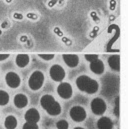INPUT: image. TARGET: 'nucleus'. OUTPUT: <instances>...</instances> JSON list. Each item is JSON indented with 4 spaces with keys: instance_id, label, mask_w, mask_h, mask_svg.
I'll use <instances>...</instances> for the list:
<instances>
[{
    "instance_id": "f257e3e1",
    "label": "nucleus",
    "mask_w": 128,
    "mask_h": 129,
    "mask_svg": "<svg viewBox=\"0 0 128 129\" xmlns=\"http://www.w3.org/2000/svg\"><path fill=\"white\" fill-rule=\"evenodd\" d=\"M76 86L80 91L88 93V94L96 93L98 91V88H99L98 82L94 79L90 78L87 75L79 76L76 79Z\"/></svg>"
},
{
    "instance_id": "f03ea898",
    "label": "nucleus",
    "mask_w": 128,
    "mask_h": 129,
    "mask_svg": "<svg viewBox=\"0 0 128 129\" xmlns=\"http://www.w3.org/2000/svg\"><path fill=\"white\" fill-rule=\"evenodd\" d=\"M40 104L42 108L51 116H56L61 113V106L60 104L55 100V98L52 95L45 94L41 97Z\"/></svg>"
},
{
    "instance_id": "7ed1b4c3",
    "label": "nucleus",
    "mask_w": 128,
    "mask_h": 129,
    "mask_svg": "<svg viewBox=\"0 0 128 129\" xmlns=\"http://www.w3.org/2000/svg\"><path fill=\"white\" fill-rule=\"evenodd\" d=\"M43 83H44V74L41 71L39 70L34 71L30 75L28 80V85L31 90H34V91L39 90L43 86Z\"/></svg>"
},
{
    "instance_id": "20e7f679",
    "label": "nucleus",
    "mask_w": 128,
    "mask_h": 129,
    "mask_svg": "<svg viewBox=\"0 0 128 129\" xmlns=\"http://www.w3.org/2000/svg\"><path fill=\"white\" fill-rule=\"evenodd\" d=\"M91 110L92 112L95 114V115H102L105 113L106 109H107V105H106V102L102 99V98H94L92 101H91Z\"/></svg>"
},
{
    "instance_id": "39448f33",
    "label": "nucleus",
    "mask_w": 128,
    "mask_h": 129,
    "mask_svg": "<svg viewBox=\"0 0 128 129\" xmlns=\"http://www.w3.org/2000/svg\"><path fill=\"white\" fill-rule=\"evenodd\" d=\"M49 74H50L51 79L56 82H61L65 78V70L62 66L58 64H54L51 66L49 70Z\"/></svg>"
},
{
    "instance_id": "423d86ee",
    "label": "nucleus",
    "mask_w": 128,
    "mask_h": 129,
    "mask_svg": "<svg viewBox=\"0 0 128 129\" xmlns=\"http://www.w3.org/2000/svg\"><path fill=\"white\" fill-rule=\"evenodd\" d=\"M70 117L75 122H82L86 119V111L81 106H74L70 109Z\"/></svg>"
},
{
    "instance_id": "0eeeda50",
    "label": "nucleus",
    "mask_w": 128,
    "mask_h": 129,
    "mask_svg": "<svg viewBox=\"0 0 128 129\" xmlns=\"http://www.w3.org/2000/svg\"><path fill=\"white\" fill-rule=\"evenodd\" d=\"M57 93L58 95L63 99H69L72 96V87L67 82H61L57 87Z\"/></svg>"
},
{
    "instance_id": "6e6552de",
    "label": "nucleus",
    "mask_w": 128,
    "mask_h": 129,
    "mask_svg": "<svg viewBox=\"0 0 128 129\" xmlns=\"http://www.w3.org/2000/svg\"><path fill=\"white\" fill-rule=\"evenodd\" d=\"M5 81H6V84L10 88H17V87H19V85L21 83V80H20V77L18 76V74L15 72H12V71L8 72L5 75Z\"/></svg>"
},
{
    "instance_id": "1a4fd4ad",
    "label": "nucleus",
    "mask_w": 128,
    "mask_h": 129,
    "mask_svg": "<svg viewBox=\"0 0 128 129\" xmlns=\"http://www.w3.org/2000/svg\"><path fill=\"white\" fill-rule=\"evenodd\" d=\"M24 118H25L27 123H36L37 124V122L40 120V114H39L37 109L30 108L29 110L26 111Z\"/></svg>"
},
{
    "instance_id": "9d476101",
    "label": "nucleus",
    "mask_w": 128,
    "mask_h": 129,
    "mask_svg": "<svg viewBox=\"0 0 128 129\" xmlns=\"http://www.w3.org/2000/svg\"><path fill=\"white\" fill-rule=\"evenodd\" d=\"M65 64L70 68L76 67L79 63V57L76 54H63L62 55Z\"/></svg>"
},
{
    "instance_id": "9b49d317",
    "label": "nucleus",
    "mask_w": 128,
    "mask_h": 129,
    "mask_svg": "<svg viewBox=\"0 0 128 129\" xmlns=\"http://www.w3.org/2000/svg\"><path fill=\"white\" fill-rule=\"evenodd\" d=\"M90 70H91L93 73L98 74V75L102 74V73L104 72V70H105L103 61H101V60L98 58V59H96L94 61L90 62Z\"/></svg>"
},
{
    "instance_id": "f8f14e48",
    "label": "nucleus",
    "mask_w": 128,
    "mask_h": 129,
    "mask_svg": "<svg viewBox=\"0 0 128 129\" xmlns=\"http://www.w3.org/2000/svg\"><path fill=\"white\" fill-rule=\"evenodd\" d=\"M13 102H14V105L17 108H24L28 104V98L26 95L20 93V94H17V95L14 96Z\"/></svg>"
},
{
    "instance_id": "ddd939ff",
    "label": "nucleus",
    "mask_w": 128,
    "mask_h": 129,
    "mask_svg": "<svg viewBox=\"0 0 128 129\" xmlns=\"http://www.w3.org/2000/svg\"><path fill=\"white\" fill-rule=\"evenodd\" d=\"M97 127L98 129H113V123L110 118L103 116L97 121Z\"/></svg>"
},
{
    "instance_id": "4468645a",
    "label": "nucleus",
    "mask_w": 128,
    "mask_h": 129,
    "mask_svg": "<svg viewBox=\"0 0 128 129\" xmlns=\"http://www.w3.org/2000/svg\"><path fill=\"white\" fill-rule=\"evenodd\" d=\"M29 61H30V58H29V55L27 54H18L15 58V63L20 68L26 67L29 63Z\"/></svg>"
},
{
    "instance_id": "2eb2a0df",
    "label": "nucleus",
    "mask_w": 128,
    "mask_h": 129,
    "mask_svg": "<svg viewBox=\"0 0 128 129\" xmlns=\"http://www.w3.org/2000/svg\"><path fill=\"white\" fill-rule=\"evenodd\" d=\"M108 65L114 71L120 70V56L119 55H111L108 58Z\"/></svg>"
},
{
    "instance_id": "dca6fc26",
    "label": "nucleus",
    "mask_w": 128,
    "mask_h": 129,
    "mask_svg": "<svg viewBox=\"0 0 128 129\" xmlns=\"http://www.w3.org/2000/svg\"><path fill=\"white\" fill-rule=\"evenodd\" d=\"M4 126L6 129H15L17 127V119L13 115H9L5 118Z\"/></svg>"
},
{
    "instance_id": "f3484780",
    "label": "nucleus",
    "mask_w": 128,
    "mask_h": 129,
    "mask_svg": "<svg viewBox=\"0 0 128 129\" xmlns=\"http://www.w3.org/2000/svg\"><path fill=\"white\" fill-rule=\"evenodd\" d=\"M9 102V95L6 91L0 90V105L4 106Z\"/></svg>"
},
{
    "instance_id": "a211bd4d",
    "label": "nucleus",
    "mask_w": 128,
    "mask_h": 129,
    "mask_svg": "<svg viewBox=\"0 0 128 129\" xmlns=\"http://www.w3.org/2000/svg\"><path fill=\"white\" fill-rule=\"evenodd\" d=\"M68 126L69 125H68V122L66 120H60L56 124L57 129H68Z\"/></svg>"
},
{
    "instance_id": "6ab92c4d",
    "label": "nucleus",
    "mask_w": 128,
    "mask_h": 129,
    "mask_svg": "<svg viewBox=\"0 0 128 129\" xmlns=\"http://www.w3.org/2000/svg\"><path fill=\"white\" fill-rule=\"evenodd\" d=\"M38 56L45 61H49V60H52L54 58V54H39Z\"/></svg>"
},
{
    "instance_id": "aec40b11",
    "label": "nucleus",
    "mask_w": 128,
    "mask_h": 129,
    "mask_svg": "<svg viewBox=\"0 0 128 129\" xmlns=\"http://www.w3.org/2000/svg\"><path fill=\"white\" fill-rule=\"evenodd\" d=\"M85 59L87 60V61H89V62H92V61H94L96 59H98V55L97 54H86L85 56Z\"/></svg>"
},
{
    "instance_id": "412c9836",
    "label": "nucleus",
    "mask_w": 128,
    "mask_h": 129,
    "mask_svg": "<svg viewBox=\"0 0 128 129\" xmlns=\"http://www.w3.org/2000/svg\"><path fill=\"white\" fill-rule=\"evenodd\" d=\"M114 114H115V116H116V117H119V97H116V99H115Z\"/></svg>"
},
{
    "instance_id": "4be33fe9",
    "label": "nucleus",
    "mask_w": 128,
    "mask_h": 129,
    "mask_svg": "<svg viewBox=\"0 0 128 129\" xmlns=\"http://www.w3.org/2000/svg\"><path fill=\"white\" fill-rule=\"evenodd\" d=\"M22 129H39V128H38V125L36 123H27L26 122L23 125Z\"/></svg>"
},
{
    "instance_id": "5701e85b",
    "label": "nucleus",
    "mask_w": 128,
    "mask_h": 129,
    "mask_svg": "<svg viewBox=\"0 0 128 129\" xmlns=\"http://www.w3.org/2000/svg\"><path fill=\"white\" fill-rule=\"evenodd\" d=\"M116 4H117L116 0H110V1H109V9H110L111 11L115 10V8H116Z\"/></svg>"
},
{
    "instance_id": "b1692460",
    "label": "nucleus",
    "mask_w": 128,
    "mask_h": 129,
    "mask_svg": "<svg viewBox=\"0 0 128 129\" xmlns=\"http://www.w3.org/2000/svg\"><path fill=\"white\" fill-rule=\"evenodd\" d=\"M56 3H58V0H50L49 2H47V6L51 8V7H53Z\"/></svg>"
},
{
    "instance_id": "393cba45",
    "label": "nucleus",
    "mask_w": 128,
    "mask_h": 129,
    "mask_svg": "<svg viewBox=\"0 0 128 129\" xmlns=\"http://www.w3.org/2000/svg\"><path fill=\"white\" fill-rule=\"evenodd\" d=\"M27 18L32 19V20H36V19L38 18V16H37L36 14H34V13H28V14H27Z\"/></svg>"
},
{
    "instance_id": "a878e982",
    "label": "nucleus",
    "mask_w": 128,
    "mask_h": 129,
    "mask_svg": "<svg viewBox=\"0 0 128 129\" xmlns=\"http://www.w3.org/2000/svg\"><path fill=\"white\" fill-rule=\"evenodd\" d=\"M90 15H91V17L93 18V20L95 21V22H99V18H98V16H97V14H96L94 11H92L91 13H90Z\"/></svg>"
},
{
    "instance_id": "bb28decb",
    "label": "nucleus",
    "mask_w": 128,
    "mask_h": 129,
    "mask_svg": "<svg viewBox=\"0 0 128 129\" xmlns=\"http://www.w3.org/2000/svg\"><path fill=\"white\" fill-rule=\"evenodd\" d=\"M13 17H14L15 19H17V20H21V19L23 18V15H22L21 13H14V14H13Z\"/></svg>"
},
{
    "instance_id": "cd10ccee",
    "label": "nucleus",
    "mask_w": 128,
    "mask_h": 129,
    "mask_svg": "<svg viewBox=\"0 0 128 129\" xmlns=\"http://www.w3.org/2000/svg\"><path fill=\"white\" fill-rule=\"evenodd\" d=\"M54 33H55V34H57L58 36H61V37H63V33L61 32V30H60L58 27H55V28H54Z\"/></svg>"
},
{
    "instance_id": "c85d7f7f",
    "label": "nucleus",
    "mask_w": 128,
    "mask_h": 129,
    "mask_svg": "<svg viewBox=\"0 0 128 129\" xmlns=\"http://www.w3.org/2000/svg\"><path fill=\"white\" fill-rule=\"evenodd\" d=\"M98 29H99V28L96 26L95 28L93 29V31L90 33V37H92V38H93V37H95L96 35H97V32H98Z\"/></svg>"
},
{
    "instance_id": "c756f323",
    "label": "nucleus",
    "mask_w": 128,
    "mask_h": 129,
    "mask_svg": "<svg viewBox=\"0 0 128 129\" xmlns=\"http://www.w3.org/2000/svg\"><path fill=\"white\" fill-rule=\"evenodd\" d=\"M62 41H63L66 45H71V43H72V42H71L68 38H66V37H62Z\"/></svg>"
},
{
    "instance_id": "7c9ffc66",
    "label": "nucleus",
    "mask_w": 128,
    "mask_h": 129,
    "mask_svg": "<svg viewBox=\"0 0 128 129\" xmlns=\"http://www.w3.org/2000/svg\"><path fill=\"white\" fill-rule=\"evenodd\" d=\"M9 57V54H0V61H3Z\"/></svg>"
},
{
    "instance_id": "2f4dec72",
    "label": "nucleus",
    "mask_w": 128,
    "mask_h": 129,
    "mask_svg": "<svg viewBox=\"0 0 128 129\" xmlns=\"http://www.w3.org/2000/svg\"><path fill=\"white\" fill-rule=\"evenodd\" d=\"M20 41L21 42H27V37L26 36H21L20 37Z\"/></svg>"
},
{
    "instance_id": "473e14b6",
    "label": "nucleus",
    "mask_w": 128,
    "mask_h": 129,
    "mask_svg": "<svg viewBox=\"0 0 128 129\" xmlns=\"http://www.w3.org/2000/svg\"><path fill=\"white\" fill-rule=\"evenodd\" d=\"M7 26H8V23H7V22H3V23H2V25H1V27H2V28H6Z\"/></svg>"
},
{
    "instance_id": "72a5a7b5",
    "label": "nucleus",
    "mask_w": 128,
    "mask_h": 129,
    "mask_svg": "<svg viewBox=\"0 0 128 129\" xmlns=\"http://www.w3.org/2000/svg\"><path fill=\"white\" fill-rule=\"evenodd\" d=\"M63 1L64 0H58V3H59V4H62V3H63Z\"/></svg>"
},
{
    "instance_id": "f704fd0d",
    "label": "nucleus",
    "mask_w": 128,
    "mask_h": 129,
    "mask_svg": "<svg viewBox=\"0 0 128 129\" xmlns=\"http://www.w3.org/2000/svg\"><path fill=\"white\" fill-rule=\"evenodd\" d=\"M6 2L9 4V3H11V2H12V0H6Z\"/></svg>"
},
{
    "instance_id": "c9c22d12",
    "label": "nucleus",
    "mask_w": 128,
    "mask_h": 129,
    "mask_svg": "<svg viewBox=\"0 0 128 129\" xmlns=\"http://www.w3.org/2000/svg\"><path fill=\"white\" fill-rule=\"evenodd\" d=\"M74 129H84V128H82V127H75Z\"/></svg>"
},
{
    "instance_id": "e433bc0d",
    "label": "nucleus",
    "mask_w": 128,
    "mask_h": 129,
    "mask_svg": "<svg viewBox=\"0 0 128 129\" xmlns=\"http://www.w3.org/2000/svg\"><path fill=\"white\" fill-rule=\"evenodd\" d=\"M1 33H2V32H1V30H0V35H1Z\"/></svg>"
}]
</instances>
